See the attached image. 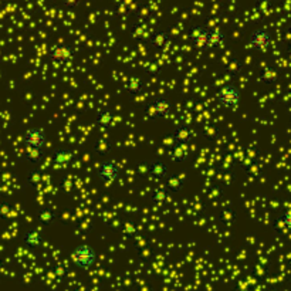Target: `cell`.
Listing matches in <instances>:
<instances>
[{"mask_svg":"<svg viewBox=\"0 0 291 291\" xmlns=\"http://www.w3.org/2000/svg\"><path fill=\"white\" fill-rule=\"evenodd\" d=\"M71 261L81 270H90L98 263V252L88 243H81L73 250Z\"/></svg>","mask_w":291,"mask_h":291,"instance_id":"obj_1","label":"cell"},{"mask_svg":"<svg viewBox=\"0 0 291 291\" xmlns=\"http://www.w3.org/2000/svg\"><path fill=\"white\" fill-rule=\"evenodd\" d=\"M240 100H241V91L234 84H226L216 94L217 104L230 111H236L239 108Z\"/></svg>","mask_w":291,"mask_h":291,"instance_id":"obj_2","label":"cell"},{"mask_svg":"<svg viewBox=\"0 0 291 291\" xmlns=\"http://www.w3.org/2000/svg\"><path fill=\"white\" fill-rule=\"evenodd\" d=\"M23 142L27 150L43 152L47 143V131L43 127L29 128L23 135Z\"/></svg>","mask_w":291,"mask_h":291,"instance_id":"obj_3","label":"cell"},{"mask_svg":"<svg viewBox=\"0 0 291 291\" xmlns=\"http://www.w3.org/2000/svg\"><path fill=\"white\" fill-rule=\"evenodd\" d=\"M97 176L105 183H112L121 176V166L112 159H103L97 168Z\"/></svg>","mask_w":291,"mask_h":291,"instance_id":"obj_4","label":"cell"},{"mask_svg":"<svg viewBox=\"0 0 291 291\" xmlns=\"http://www.w3.org/2000/svg\"><path fill=\"white\" fill-rule=\"evenodd\" d=\"M249 47L257 52H266L273 41V36L267 29H254L249 34Z\"/></svg>","mask_w":291,"mask_h":291,"instance_id":"obj_5","label":"cell"},{"mask_svg":"<svg viewBox=\"0 0 291 291\" xmlns=\"http://www.w3.org/2000/svg\"><path fill=\"white\" fill-rule=\"evenodd\" d=\"M173 110V104L166 98H157L150 105V112L157 118H166Z\"/></svg>","mask_w":291,"mask_h":291,"instance_id":"obj_6","label":"cell"},{"mask_svg":"<svg viewBox=\"0 0 291 291\" xmlns=\"http://www.w3.org/2000/svg\"><path fill=\"white\" fill-rule=\"evenodd\" d=\"M208 34H209V27L208 26H193L192 27V43L196 48L206 50L208 47Z\"/></svg>","mask_w":291,"mask_h":291,"instance_id":"obj_7","label":"cell"},{"mask_svg":"<svg viewBox=\"0 0 291 291\" xmlns=\"http://www.w3.org/2000/svg\"><path fill=\"white\" fill-rule=\"evenodd\" d=\"M224 43H226V34H224L223 31L220 30L219 27H209L208 47H206V50L223 47Z\"/></svg>","mask_w":291,"mask_h":291,"instance_id":"obj_8","label":"cell"},{"mask_svg":"<svg viewBox=\"0 0 291 291\" xmlns=\"http://www.w3.org/2000/svg\"><path fill=\"white\" fill-rule=\"evenodd\" d=\"M73 152L68 150H64V148H60V150L54 151L53 154V161H54V165L59 166V168H66L68 165L71 164L73 161Z\"/></svg>","mask_w":291,"mask_h":291,"instance_id":"obj_9","label":"cell"},{"mask_svg":"<svg viewBox=\"0 0 291 291\" xmlns=\"http://www.w3.org/2000/svg\"><path fill=\"white\" fill-rule=\"evenodd\" d=\"M23 243L31 249L40 247L43 245V234L37 229H30L23 234Z\"/></svg>","mask_w":291,"mask_h":291,"instance_id":"obj_10","label":"cell"},{"mask_svg":"<svg viewBox=\"0 0 291 291\" xmlns=\"http://www.w3.org/2000/svg\"><path fill=\"white\" fill-rule=\"evenodd\" d=\"M173 139L178 143H187L192 139V132L186 127H178L173 132Z\"/></svg>","mask_w":291,"mask_h":291,"instance_id":"obj_11","label":"cell"},{"mask_svg":"<svg viewBox=\"0 0 291 291\" xmlns=\"http://www.w3.org/2000/svg\"><path fill=\"white\" fill-rule=\"evenodd\" d=\"M98 122L103 125V127L108 128L111 127L112 124V115L111 112L108 111V110H103V111L98 112Z\"/></svg>","mask_w":291,"mask_h":291,"instance_id":"obj_12","label":"cell"},{"mask_svg":"<svg viewBox=\"0 0 291 291\" xmlns=\"http://www.w3.org/2000/svg\"><path fill=\"white\" fill-rule=\"evenodd\" d=\"M280 224L284 227V230L291 233V209H287L281 213V216L278 219Z\"/></svg>","mask_w":291,"mask_h":291,"instance_id":"obj_13","label":"cell"},{"mask_svg":"<svg viewBox=\"0 0 291 291\" xmlns=\"http://www.w3.org/2000/svg\"><path fill=\"white\" fill-rule=\"evenodd\" d=\"M287 36H288V38L291 40V24L288 26V29H287Z\"/></svg>","mask_w":291,"mask_h":291,"instance_id":"obj_14","label":"cell"}]
</instances>
